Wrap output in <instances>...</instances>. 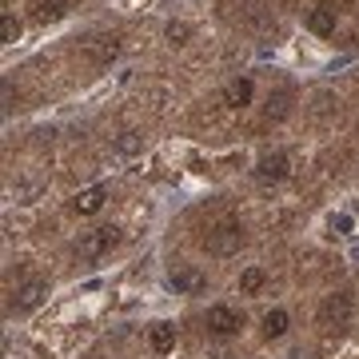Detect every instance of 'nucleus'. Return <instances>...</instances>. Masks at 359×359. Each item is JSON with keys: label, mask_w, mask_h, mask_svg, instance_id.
Segmentation results:
<instances>
[{"label": "nucleus", "mask_w": 359, "mask_h": 359, "mask_svg": "<svg viewBox=\"0 0 359 359\" xmlns=\"http://www.w3.org/2000/svg\"><path fill=\"white\" fill-rule=\"evenodd\" d=\"M0 32H4V40H16L20 36V20H16V16H4V20H0Z\"/></svg>", "instance_id": "nucleus-18"}, {"label": "nucleus", "mask_w": 359, "mask_h": 359, "mask_svg": "<svg viewBox=\"0 0 359 359\" xmlns=\"http://www.w3.org/2000/svg\"><path fill=\"white\" fill-rule=\"evenodd\" d=\"M252 80H231L228 88H224V104H228V108H248V104H252Z\"/></svg>", "instance_id": "nucleus-10"}, {"label": "nucleus", "mask_w": 359, "mask_h": 359, "mask_svg": "<svg viewBox=\"0 0 359 359\" xmlns=\"http://www.w3.org/2000/svg\"><path fill=\"white\" fill-rule=\"evenodd\" d=\"M116 244H120V228L104 224V228L80 231V240L72 244V252H76L80 259H100V256H108V252H112Z\"/></svg>", "instance_id": "nucleus-2"}, {"label": "nucleus", "mask_w": 359, "mask_h": 359, "mask_svg": "<svg viewBox=\"0 0 359 359\" xmlns=\"http://www.w3.org/2000/svg\"><path fill=\"white\" fill-rule=\"evenodd\" d=\"M172 287H176V292H200V287H204V276L192 271V268H184V271L172 276Z\"/></svg>", "instance_id": "nucleus-14"}, {"label": "nucleus", "mask_w": 359, "mask_h": 359, "mask_svg": "<svg viewBox=\"0 0 359 359\" xmlns=\"http://www.w3.org/2000/svg\"><path fill=\"white\" fill-rule=\"evenodd\" d=\"M44 295H48V280H25L13 292V304H8V308H13V311H32Z\"/></svg>", "instance_id": "nucleus-7"}, {"label": "nucleus", "mask_w": 359, "mask_h": 359, "mask_svg": "<svg viewBox=\"0 0 359 359\" xmlns=\"http://www.w3.org/2000/svg\"><path fill=\"white\" fill-rule=\"evenodd\" d=\"M287 108H292V92L280 88V92L268 100V120H283V116H287Z\"/></svg>", "instance_id": "nucleus-15"}, {"label": "nucleus", "mask_w": 359, "mask_h": 359, "mask_svg": "<svg viewBox=\"0 0 359 359\" xmlns=\"http://www.w3.org/2000/svg\"><path fill=\"white\" fill-rule=\"evenodd\" d=\"M283 176H287V156H283V152L259 156V164H256V180H259V184H280Z\"/></svg>", "instance_id": "nucleus-8"}, {"label": "nucleus", "mask_w": 359, "mask_h": 359, "mask_svg": "<svg viewBox=\"0 0 359 359\" xmlns=\"http://www.w3.org/2000/svg\"><path fill=\"white\" fill-rule=\"evenodd\" d=\"M80 56L96 68H108L120 56V36L116 32H92V36L80 40Z\"/></svg>", "instance_id": "nucleus-3"}, {"label": "nucleus", "mask_w": 359, "mask_h": 359, "mask_svg": "<svg viewBox=\"0 0 359 359\" xmlns=\"http://www.w3.org/2000/svg\"><path fill=\"white\" fill-rule=\"evenodd\" d=\"M351 311H355V299H351L347 292L323 295V304H320V327H327V332H344L347 323H351Z\"/></svg>", "instance_id": "nucleus-4"}, {"label": "nucleus", "mask_w": 359, "mask_h": 359, "mask_svg": "<svg viewBox=\"0 0 359 359\" xmlns=\"http://www.w3.org/2000/svg\"><path fill=\"white\" fill-rule=\"evenodd\" d=\"M68 0H36V20H56V16H65Z\"/></svg>", "instance_id": "nucleus-16"}, {"label": "nucleus", "mask_w": 359, "mask_h": 359, "mask_svg": "<svg viewBox=\"0 0 359 359\" xmlns=\"http://www.w3.org/2000/svg\"><path fill=\"white\" fill-rule=\"evenodd\" d=\"M204 248L212 252V256H236L240 248H244V224L240 219H219L216 228H208L204 236Z\"/></svg>", "instance_id": "nucleus-1"}, {"label": "nucleus", "mask_w": 359, "mask_h": 359, "mask_svg": "<svg viewBox=\"0 0 359 359\" xmlns=\"http://www.w3.org/2000/svg\"><path fill=\"white\" fill-rule=\"evenodd\" d=\"M204 323H208V332L212 335H236L240 327H244V311L228 308V304H216V308H208Z\"/></svg>", "instance_id": "nucleus-5"}, {"label": "nucleus", "mask_w": 359, "mask_h": 359, "mask_svg": "<svg viewBox=\"0 0 359 359\" xmlns=\"http://www.w3.org/2000/svg\"><path fill=\"white\" fill-rule=\"evenodd\" d=\"M264 283H268L264 268H244V271H240V295H256Z\"/></svg>", "instance_id": "nucleus-13"}, {"label": "nucleus", "mask_w": 359, "mask_h": 359, "mask_svg": "<svg viewBox=\"0 0 359 359\" xmlns=\"http://www.w3.org/2000/svg\"><path fill=\"white\" fill-rule=\"evenodd\" d=\"M164 36H168V44H184V40L192 36V28H188V25H176V20H172V25L164 28Z\"/></svg>", "instance_id": "nucleus-17"}, {"label": "nucleus", "mask_w": 359, "mask_h": 359, "mask_svg": "<svg viewBox=\"0 0 359 359\" xmlns=\"http://www.w3.org/2000/svg\"><path fill=\"white\" fill-rule=\"evenodd\" d=\"M335 25H339V13H335L332 4H320V8H311L308 13V28L316 36H332Z\"/></svg>", "instance_id": "nucleus-9"}, {"label": "nucleus", "mask_w": 359, "mask_h": 359, "mask_svg": "<svg viewBox=\"0 0 359 359\" xmlns=\"http://www.w3.org/2000/svg\"><path fill=\"white\" fill-rule=\"evenodd\" d=\"M108 184H92V188H84V192H76L72 196V212L76 216H96L104 204H108Z\"/></svg>", "instance_id": "nucleus-6"}, {"label": "nucleus", "mask_w": 359, "mask_h": 359, "mask_svg": "<svg viewBox=\"0 0 359 359\" xmlns=\"http://www.w3.org/2000/svg\"><path fill=\"white\" fill-rule=\"evenodd\" d=\"M259 327H264V335H268V339H280V335L287 332V311H283V308L264 311V320H259Z\"/></svg>", "instance_id": "nucleus-11"}, {"label": "nucleus", "mask_w": 359, "mask_h": 359, "mask_svg": "<svg viewBox=\"0 0 359 359\" xmlns=\"http://www.w3.org/2000/svg\"><path fill=\"white\" fill-rule=\"evenodd\" d=\"M172 347H176V327H172V323H156L152 327V351L168 355Z\"/></svg>", "instance_id": "nucleus-12"}, {"label": "nucleus", "mask_w": 359, "mask_h": 359, "mask_svg": "<svg viewBox=\"0 0 359 359\" xmlns=\"http://www.w3.org/2000/svg\"><path fill=\"white\" fill-rule=\"evenodd\" d=\"M132 148H140V140H136V132H128V136L120 140V152H132Z\"/></svg>", "instance_id": "nucleus-19"}]
</instances>
